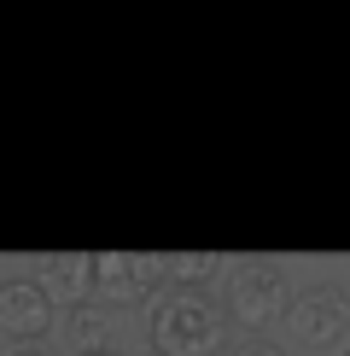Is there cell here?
Wrapping results in <instances>:
<instances>
[{
    "label": "cell",
    "instance_id": "cell-1",
    "mask_svg": "<svg viewBox=\"0 0 350 356\" xmlns=\"http://www.w3.org/2000/svg\"><path fill=\"white\" fill-rule=\"evenodd\" d=\"M228 339H233V321L210 292L164 286L152 298V316H146V345H152V356H233Z\"/></svg>",
    "mask_w": 350,
    "mask_h": 356
},
{
    "label": "cell",
    "instance_id": "cell-2",
    "mask_svg": "<svg viewBox=\"0 0 350 356\" xmlns=\"http://www.w3.org/2000/svg\"><path fill=\"white\" fill-rule=\"evenodd\" d=\"M228 321L233 327H245V333H262V327H274V321H286V309H292V286H286V269L281 263H269V257H240V263H228Z\"/></svg>",
    "mask_w": 350,
    "mask_h": 356
},
{
    "label": "cell",
    "instance_id": "cell-3",
    "mask_svg": "<svg viewBox=\"0 0 350 356\" xmlns=\"http://www.w3.org/2000/svg\"><path fill=\"white\" fill-rule=\"evenodd\" d=\"M158 286H164V269H158L152 251H99L94 257V304L106 309L152 304Z\"/></svg>",
    "mask_w": 350,
    "mask_h": 356
},
{
    "label": "cell",
    "instance_id": "cell-4",
    "mask_svg": "<svg viewBox=\"0 0 350 356\" xmlns=\"http://www.w3.org/2000/svg\"><path fill=\"white\" fill-rule=\"evenodd\" d=\"M286 333L298 339L303 350H333V345H344V333H350V292L339 286H310V292H298L286 309Z\"/></svg>",
    "mask_w": 350,
    "mask_h": 356
},
{
    "label": "cell",
    "instance_id": "cell-5",
    "mask_svg": "<svg viewBox=\"0 0 350 356\" xmlns=\"http://www.w3.org/2000/svg\"><path fill=\"white\" fill-rule=\"evenodd\" d=\"M53 298H47V286L41 280H0V333L12 339V345H47V333H53Z\"/></svg>",
    "mask_w": 350,
    "mask_h": 356
},
{
    "label": "cell",
    "instance_id": "cell-6",
    "mask_svg": "<svg viewBox=\"0 0 350 356\" xmlns=\"http://www.w3.org/2000/svg\"><path fill=\"white\" fill-rule=\"evenodd\" d=\"M41 286H47L53 304L76 309V304H94V257L88 251H58V257H41Z\"/></svg>",
    "mask_w": 350,
    "mask_h": 356
},
{
    "label": "cell",
    "instance_id": "cell-7",
    "mask_svg": "<svg viewBox=\"0 0 350 356\" xmlns=\"http://www.w3.org/2000/svg\"><path fill=\"white\" fill-rule=\"evenodd\" d=\"M228 257H216V251H169V257H158V269H164V286H181V292H210V280L222 275Z\"/></svg>",
    "mask_w": 350,
    "mask_h": 356
},
{
    "label": "cell",
    "instance_id": "cell-8",
    "mask_svg": "<svg viewBox=\"0 0 350 356\" xmlns=\"http://www.w3.org/2000/svg\"><path fill=\"white\" fill-rule=\"evenodd\" d=\"M111 321H117V309H106V304H76L65 316V333H70V345H76V356L82 350H111Z\"/></svg>",
    "mask_w": 350,
    "mask_h": 356
},
{
    "label": "cell",
    "instance_id": "cell-9",
    "mask_svg": "<svg viewBox=\"0 0 350 356\" xmlns=\"http://www.w3.org/2000/svg\"><path fill=\"white\" fill-rule=\"evenodd\" d=\"M233 356H286V350H281V345H269V339H245Z\"/></svg>",
    "mask_w": 350,
    "mask_h": 356
},
{
    "label": "cell",
    "instance_id": "cell-10",
    "mask_svg": "<svg viewBox=\"0 0 350 356\" xmlns=\"http://www.w3.org/2000/svg\"><path fill=\"white\" fill-rule=\"evenodd\" d=\"M6 356H53V350H47V345H12Z\"/></svg>",
    "mask_w": 350,
    "mask_h": 356
},
{
    "label": "cell",
    "instance_id": "cell-11",
    "mask_svg": "<svg viewBox=\"0 0 350 356\" xmlns=\"http://www.w3.org/2000/svg\"><path fill=\"white\" fill-rule=\"evenodd\" d=\"M82 356H117V350H82Z\"/></svg>",
    "mask_w": 350,
    "mask_h": 356
},
{
    "label": "cell",
    "instance_id": "cell-12",
    "mask_svg": "<svg viewBox=\"0 0 350 356\" xmlns=\"http://www.w3.org/2000/svg\"><path fill=\"white\" fill-rule=\"evenodd\" d=\"M344 356H350V350H344Z\"/></svg>",
    "mask_w": 350,
    "mask_h": 356
}]
</instances>
